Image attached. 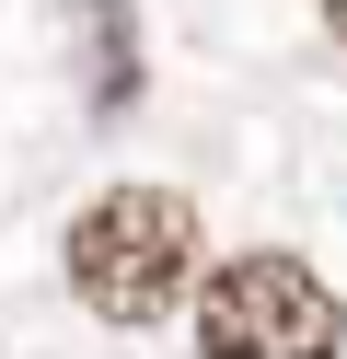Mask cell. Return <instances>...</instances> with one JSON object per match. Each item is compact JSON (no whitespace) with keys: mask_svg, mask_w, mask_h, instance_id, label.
<instances>
[{"mask_svg":"<svg viewBox=\"0 0 347 359\" xmlns=\"http://www.w3.org/2000/svg\"><path fill=\"white\" fill-rule=\"evenodd\" d=\"M197 278V209L174 186H116L69 220V290L104 325H162Z\"/></svg>","mask_w":347,"mask_h":359,"instance_id":"obj_1","label":"cell"},{"mask_svg":"<svg viewBox=\"0 0 347 359\" xmlns=\"http://www.w3.org/2000/svg\"><path fill=\"white\" fill-rule=\"evenodd\" d=\"M197 348L208 359H336L347 313L301 255H231L197 290Z\"/></svg>","mask_w":347,"mask_h":359,"instance_id":"obj_2","label":"cell"},{"mask_svg":"<svg viewBox=\"0 0 347 359\" xmlns=\"http://www.w3.org/2000/svg\"><path fill=\"white\" fill-rule=\"evenodd\" d=\"M69 12H81V35H93V104H128L139 93V47H128V0H69Z\"/></svg>","mask_w":347,"mask_h":359,"instance_id":"obj_3","label":"cell"},{"mask_svg":"<svg viewBox=\"0 0 347 359\" xmlns=\"http://www.w3.org/2000/svg\"><path fill=\"white\" fill-rule=\"evenodd\" d=\"M324 24H336V47H347V0H324Z\"/></svg>","mask_w":347,"mask_h":359,"instance_id":"obj_4","label":"cell"}]
</instances>
